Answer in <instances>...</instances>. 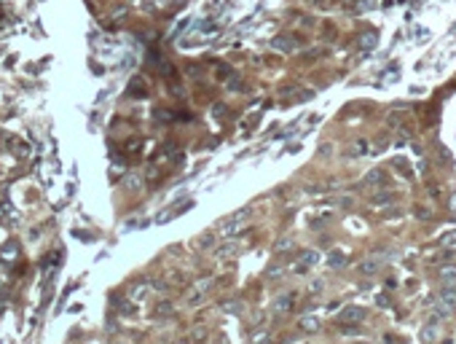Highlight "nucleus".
<instances>
[{
    "instance_id": "1",
    "label": "nucleus",
    "mask_w": 456,
    "mask_h": 344,
    "mask_svg": "<svg viewBox=\"0 0 456 344\" xmlns=\"http://www.w3.org/2000/svg\"><path fill=\"white\" fill-rule=\"evenodd\" d=\"M440 339V320L438 317H429V323L419 331V342L422 344H435Z\"/></svg>"
},
{
    "instance_id": "2",
    "label": "nucleus",
    "mask_w": 456,
    "mask_h": 344,
    "mask_svg": "<svg viewBox=\"0 0 456 344\" xmlns=\"http://www.w3.org/2000/svg\"><path fill=\"white\" fill-rule=\"evenodd\" d=\"M365 315H368V312H365L362 307H346L338 315V323H341V326H346V323H357V320H365Z\"/></svg>"
},
{
    "instance_id": "3",
    "label": "nucleus",
    "mask_w": 456,
    "mask_h": 344,
    "mask_svg": "<svg viewBox=\"0 0 456 344\" xmlns=\"http://www.w3.org/2000/svg\"><path fill=\"white\" fill-rule=\"evenodd\" d=\"M440 282H443V288H456V263L440 266Z\"/></svg>"
},
{
    "instance_id": "4",
    "label": "nucleus",
    "mask_w": 456,
    "mask_h": 344,
    "mask_svg": "<svg viewBox=\"0 0 456 344\" xmlns=\"http://www.w3.org/2000/svg\"><path fill=\"white\" fill-rule=\"evenodd\" d=\"M440 307L454 312L456 309V288H443V291H440Z\"/></svg>"
},
{
    "instance_id": "5",
    "label": "nucleus",
    "mask_w": 456,
    "mask_h": 344,
    "mask_svg": "<svg viewBox=\"0 0 456 344\" xmlns=\"http://www.w3.org/2000/svg\"><path fill=\"white\" fill-rule=\"evenodd\" d=\"M293 307H295V296H293V293H284V296H279L277 301H274V312H279V315L290 312Z\"/></svg>"
},
{
    "instance_id": "6",
    "label": "nucleus",
    "mask_w": 456,
    "mask_h": 344,
    "mask_svg": "<svg viewBox=\"0 0 456 344\" xmlns=\"http://www.w3.org/2000/svg\"><path fill=\"white\" fill-rule=\"evenodd\" d=\"M317 261H319V253L317 250H303V253H300V263L295 266V272H303V269L314 266Z\"/></svg>"
},
{
    "instance_id": "7",
    "label": "nucleus",
    "mask_w": 456,
    "mask_h": 344,
    "mask_svg": "<svg viewBox=\"0 0 456 344\" xmlns=\"http://www.w3.org/2000/svg\"><path fill=\"white\" fill-rule=\"evenodd\" d=\"M394 194L392 191H381V194H373V197H370V204H373V207H387V204H394Z\"/></svg>"
},
{
    "instance_id": "8",
    "label": "nucleus",
    "mask_w": 456,
    "mask_h": 344,
    "mask_svg": "<svg viewBox=\"0 0 456 344\" xmlns=\"http://www.w3.org/2000/svg\"><path fill=\"white\" fill-rule=\"evenodd\" d=\"M242 226H244V213H239V215H234V221L223 223V234H225V237H234Z\"/></svg>"
},
{
    "instance_id": "9",
    "label": "nucleus",
    "mask_w": 456,
    "mask_h": 344,
    "mask_svg": "<svg viewBox=\"0 0 456 344\" xmlns=\"http://www.w3.org/2000/svg\"><path fill=\"white\" fill-rule=\"evenodd\" d=\"M145 296H148V282H137V285L132 288V293H129V301H134L140 307V304L145 301Z\"/></svg>"
},
{
    "instance_id": "10",
    "label": "nucleus",
    "mask_w": 456,
    "mask_h": 344,
    "mask_svg": "<svg viewBox=\"0 0 456 344\" xmlns=\"http://www.w3.org/2000/svg\"><path fill=\"white\" fill-rule=\"evenodd\" d=\"M185 339H188V342H191V344H207V339H209V331H207V328H204V326H199V328H193V331L188 333V336H185Z\"/></svg>"
},
{
    "instance_id": "11",
    "label": "nucleus",
    "mask_w": 456,
    "mask_h": 344,
    "mask_svg": "<svg viewBox=\"0 0 456 344\" xmlns=\"http://www.w3.org/2000/svg\"><path fill=\"white\" fill-rule=\"evenodd\" d=\"M378 266H381V258L370 256V258H365V261L360 263V272H362V274H376V272H378Z\"/></svg>"
},
{
    "instance_id": "12",
    "label": "nucleus",
    "mask_w": 456,
    "mask_h": 344,
    "mask_svg": "<svg viewBox=\"0 0 456 344\" xmlns=\"http://www.w3.org/2000/svg\"><path fill=\"white\" fill-rule=\"evenodd\" d=\"M298 328H300V331H306V333H314V331H319V320H317V317H312V315H306V317H300Z\"/></svg>"
},
{
    "instance_id": "13",
    "label": "nucleus",
    "mask_w": 456,
    "mask_h": 344,
    "mask_svg": "<svg viewBox=\"0 0 456 344\" xmlns=\"http://www.w3.org/2000/svg\"><path fill=\"white\" fill-rule=\"evenodd\" d=\"M153 315L156 317H172L174 315V304L172 301H158L156 309H153Z\"/></svg>"
},
{
    "instance_id": "14",
    "label": "nucleus",
    "mask_w": 456,
    "mask_h": 344,
    "mask_svg": "<svg viewBox=\"0 0 456 344\" xmlns=\"http://www.w3.org/2000/svg\"><path fill=\"white\" fill-rule=\"evenodd\" d=\"M378 183H384V172H381V169H373L370 175H365L362 186H378Z\"/></svg>"
},
{
    "instance_id": "15",
    "label": "nucleus",
    "mask_w": 456,
    "mask_h": 344,
    "mask_svg": "<svg viewBox=\"0 0 456 344\" xmlns=\"http://www.w3.org/2000/svg\"><path fill=\"white\" fill-rule=\"evenodd\" d=\"M236 250H239V247L234 245V242H228V245L218 247V253H215V256H218V258H228V256H236Z\"/></svg>"
},
{
    "instance_id": "16",
    "label": "nucleus",
    "mask_w": 456,
    "mask_h": 344,
    "mask_svg": "<svg viewBox=\"0 0 456 344\" xmlns=\"http://www.w3.org/2000/svg\"><path fill=\"white\" fill-rule=\"evenodd\" d=\"M328 263L335 269V266H344V263H346V258H344V253H341V250H333V253H330V261H328Z\"/></svg>"
},
{
    "instance_id": "17",
    "label": "nucleus",
    "mask_w": 456,
    "mask_h": 344,
    "mask_svg": "<svg viewBox=\"0 0 456 344\" xmlns=\"http://www.w3.org/2000/svg\"><path fill=\"white\" fill-rule=\"evenodd\" d=\"M354 153H357V156H365V153H370V151H368V143H365V140H357V146H354Z\"/></svg>"
},
{
    "instance_id": "18",
    "label": "nucleus",
    "mask_w": 456,
    "mask_h": 344,
    "mask_svg": "<svg viewBox=\"0 0 456 344\" xmlns=\"http://www.w3.org/2000/svg\"><path fill=\"white\" fill-rule=\"evenodd\" d=\"M373 43H376V35H370V33H368V35H362V38H360V46H362V49H370Z\"/></svg>"
},
{
    "instance_id": "19",
    "label": "nucleus",
    "mask_w": 456,
    "mask_h": 344,
    "mask_svg": "<svg viewBox=\"0 0 456 344\" xmlns=\"http://www.w3.org/2000/svg\"><path fill=\"white\" fill-rule=\"evenodd\" d=\"M225 312H231V315H239L242 312V304H223Z\"/></svg>"
},
{
    "instance_id": "20",
    "label": "nucleus",
    "mask_w": 456,
    "mask_h": 344,
    "mask_svg": "<svg viewBox=\"0 0 456 344\" xmlns=\"http://www.w3.org/2000/svg\"><path fill=\"white\" fill-rule=\"evenodd\" d=\"M290 247H293V239H282V242H279V245H277V250H290Z\"/></svg>"
},
{
    "instance_id": "21",
    "label": "nucleus",
    "mask_w": 456,
    "mask_h": 344,
    "mask_svg": "<svg viewBox=\"0 0 456 344\" xmlns=\"http://www.w3.org/2000/svg\"><path fill=\"white\" fill-rule=\"evenodd\" d=\"M309 291H312V293H319V291H322V282H319V280H312V282H309Z\"/></svg>"
},
{
    "instance_id": "22",
    "label": "nucleus",
    "mask_w": 456,
    "mask_h": 344,
    "mask_svg": "<svg viewBox=\"0 0 456 344\" xmlns=\"http://www.w3.org/2000/svg\"><path fill=\"white\" fill-rule=\"evenodd\" d=\"M454 242H456V234H454V231H451V234H445V237H443V245H454Z\"/></svg>"
},
{
    "instance_id": "23",
    "label": "nucleus",
    "mask_w": 456,
    "mask_h": 344,
    "mask_svg": "<svg viewBox=\"0 0 456 344\" xmlns=\"http://www.w3.org/2000/svg\"><path fill=\"white\" fill-rule=\"evenodd\" d=\"M8 282H6V277H3V274H0V291H3V288H6Z\"/></svg>"
},
{
    "instance_id": "24",
    "label": "nucleus",
    "mask_w": 456,
    "mask_h": 344,
    "mask_svg": "<svg viewBox=\"0 0 456 344\" xmlns=\"http://www.w3.org/2000/svg\"><path fill=\"white\" fill-rule=\"evenodd\" d=\"M118 344H126V342H118Z\"/></svg>"
}]
</instances>
